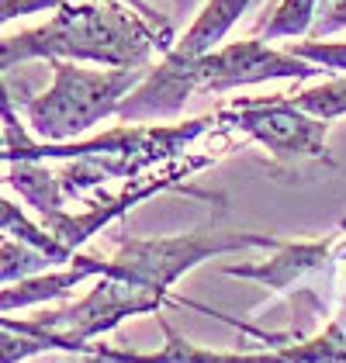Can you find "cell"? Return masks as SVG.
Returning a JSON list of instances; mask_svg holds the SVG:
<instances>
[{
    "mask_svg": "<svg viewBox=\"0 0 346 363\" xmlns=\"http://www.w3.org/2000/svg\"><path fill=\"white\" fill-rule=\"evenodd\" d=\"M177 45L170 25L152 21L121 0H69L38 28L7 35L0 42V66L11 73L31 59H73L121 69L156 66V52Z\"/></svg>",
    "mask_w": 346,
    "mask_h": 363,
    "instance_id": "obj_1",
    "label": "cell"
},
{
    "mask_svg": "<svg viewBox=\"0 0 346 363\" xmlns=\"http://www.w3.org/2000/svg\"><path fill=\"white\" fill-rule=\"evenodd\" d=\"M218 125V114H204L177 125H118L86 142H35L21 128L11 97L4 101V160H66L69 167L56 173L62 197H80L104 180H135L143 169L170 163L204 132Z\"/></svg>",
    "mask_w": 346,
    "mask_h": 363,
    "instance_id": "obj_2",
    "label": "cell"
},
{
    "mask_svg": "<svg viewBox=\"0 0 346 363\" xmlns=\"http://www.w3.org/2000/svg\"><path fill=\"white\" fill-rule=\"evenodd\" d=\"M52 86L25 101V121L31 135L42 142H73L94 125L118 118L121 101L145 80V69H84L73 59H49Z\"/></svg>",
    "mask_w": 346,
    "mask_h": 363,
    "instance_id": "obj_3",
    "label": "cell"
},
{
    "mask_svg": "<svg viewBox=\"0 0 346 363\" xmlns=\"http://www.w3.org/2000/svg\"><path fill=\"white\" fill-rule=\"evenodd\" d=\"M277 235L260 232H191V235H163V239H118V252L108 259V274L139 284L160 301L170 298V287L211 256L235 250H281ZM104 274V277H108Z\"/></svg>",
    "mask_w": 346,
    "mask_h": 363,
    "instance_id": "obj_4",
    "label": "cell"
},
{
    "mask_svg": "<svg viewBox=\"0 0 346 363\" xmlns=\"http://www.w3.org/2000/svg\"><path fill=\"white\" fill-rule=\"evenodd\" d=\"M343 259H346V235L340 228L329 239H316V242H284L281 250H274L270 259L250 263V267H225L222 274L267 284L270 291L291 298L294 315L305 322L312 311H318V315L333 311L336 270H340Z\"/></svg>",
    "mask_w": 346,
    "mask_h": 363,
    "instance_id": "obj_5",
    "label": "cell"
},
{
    "mask_svg": "<svg viewBox=\"0 0 346 363\" xmlns=\"http://www.w3.org/2000/svg\"><path fill=\"white\" fill-rule=\"evenodd\" d=\"M163 346L152 353H132V350H111V346H90V357H101L104 363H346V308L312 339H270L267 333H253L263 342H284L263 353H215L187 342L167 318H160Z\"/></svg>",
    "mask_w": 346,
    "mask_h": 363,
    "instance_id": "obj_6",
    "label": "cell"
},
{
    "mask_svg": "<svg viewBox=\"0 0 346 363\" xmlns=\"http://www.w3.org/2000/svg\"><path fill=\"white\" fill-rule=\"evenodd\" d=\"M218 125L239 128L242 135L257 139L277 160H316L333 167L325 132L329 121L301 111L288 94L277 97H235L218 111Z\"/></svg>",
    "mask_w": 346,
    "mask_h": 363,
    "instance_id": "obj_7",
    "label": "cell"
},
{
    "mask_svg": "<svg viewBox=\"0 0 346 363\" xmlns=\"http://www.w3.org/2000/svg\"><path fill=\"white\" fill-rule=\"evenodd\" d=\"M211 163V156H204V160H187V163H177L173 169H163L160 177H145V180H132L121 194H104L101 201H94L90 208L84 211H66V208H52V211H42L38 215V222L49 228V235L56 239L59 246H66L69 252H77L84 246L90 235H97L101 228L108 222H115L121 218L128 208H135L139 201L145 197L160 194V191H170L177 187L180 180H187L191 173H198Z\"/></svg>",
    "mask_w": 346,
    "mask_h": 363,
    "instance_id": "obj_8",
    "label": "cell"
},
{
    "mask_svg": "<svg viewBox=\"0 0 346 363\" xmlns=\"http://www.w3.org/2000/svg\"><path fill=\"white\" fill-rule=\"evenodd\" d=\"M108 274V259H94V256H73V263L66 270H49L38 277H25L14 284H4L0 291V311L11 315L14 308H31L42 301H59L66 298L73 287H80L90 277H104Z\"/></svg>",
    "mask_w": 346,
    "mask_h": 363,
    "instance_id": "obj_9",
    "label": "cell"
},
{
    "mask_svg": "<svg viewBox=\"0 0 346 363\" xmlns=\"http://www.w3.org/2000/svg\"><path fill=\"white\" fill-rule=\"evenodd\" d=\"M257 0H204V7L194 14L191 28L177 38L167 59L170 62H194V59L208 56L218 49V42H225V35L232 31V25L253 7Z\"/></svg>",
    "mask_w": 346,
    "mask_h": 363,
    "instance_id": "obj_10",
    "label": "cell"
},
{
    "mask_svg": "<svg viewBox=\"0 0 346 363\" xmlns=\"http://www.w3.org/2000/svg\"><path fill=\"white\" fill-rule=\"evenodd\" d=\"M4 208V235H11V239H21V242H28V246H35L38 252H45L49 259H52V267H62V263H73V256L77 252H69L66 246H59L56 239L49 235V228L38 222H31L28 215H21L11 201H4L0 204Z\"/></svg>",
    "mask_w": 346,
    "mask_h": 363,
    "instance_id": "obj_11",
    "label": "cell"
},
{
    "mask_svg": "<svg viewBox=\"0 0 346 363\" xmlns=\"http://www.w3.org/2000/svg\"><path fill=\"white\" fill-rule=\"evenodd\" d=\"M291 101L301 108V111L316 114V118H340L346 114V77L343 80H329L322 86H308V90H298V94H288Z\"/></svg>",
    "mask_w": 346,
    "mask_h": 363,
    "instance_id": "obj_12",
    "label": "cell"
},
{
    "mask_svg": "<svg viewBox=\"0 0 346 363\" xmlns=\"http://www.w3.org/2000/svg\"><path fill=\"white\" fill-rule=\"evenodd\" d=\"M288 49L294 56L322 66V69H343L346 73V42H322V38H312V42H291Z\"/></svg>",
    "mask_w": 346,
    "mask_h": 363,
    "instance_id": "obj_13",
    "label": "cell"
},
{
    "mask_svg": "<svg viewBox=\"0 0 346 363\" xmlns=\"http://www.w3.org/2000/svg\"><path fill=\"white\" fill-rule=\"evenodd\" d=\"M62 4H69V0H0V18L4 21H14V18H25V14H35V11H59Z\"/></svg>",
    "mask_w": 346,
    "mask_h": 363,
    "instance_id": "obj_14",
    "label": "cell"
},
{
    "mask_svg": "<svg viewBox=\"0 0 346 363\" xmlns=\"http://www.w3.org/2000/svg\"><path fill=\"white\" fill-rule=\"evenodd\" d=\"M121 4H128V7H135L139 14H145V18H152V21H163V25H170V21H167V18H163V14H160L156 7H149V0H121Z\"/></svg>",
    "mask_w": 346,
    "mask_h": 363,
    "instance_id": "obj_15",
    "label": "cell"
},
{
    "mask_svg": "<svg viewBox=\"0 0 346 363\" xmlns=\"http://www.w3.org/2000/svg\"><path fill=\"white\" fill-rule=\"evenodd\" d=\"M86 363H104V360H101V357H90V360H86Z\"/></svg>",
    "mask_w": 346,
    "mask_h": 363,
    "instance_id": "obj_16",
    "label": "cell"
},
{
    "mask_svg": "<svg viewBox=\"0 0 346 363\" xmlns=\"http://www.w3.org/2000/svg\"><path fill=\"white\" fill-rule=\"evenodd\" d=\"M343 235H346V225H343Z\"/></svg>",
    "mask_w": 346,
    "mask_h": 363,
    "instance_id": "obj_17",
    "label": "cell"
},
{
    "mask_svg": "<svg viewBox=\"0 0 346 363\" xmlns=\"http://www.w3.org/2000/svg\"><path fill=\"white\" fill-rule=\"evenodd\" d=\"M180 4H187V0H180Z\"/></svg>",
    "mask_w": 346,
    "mask_h": 363,
    "instance_id": "obj_18",
    "label": "cell"
}]
</instances>
